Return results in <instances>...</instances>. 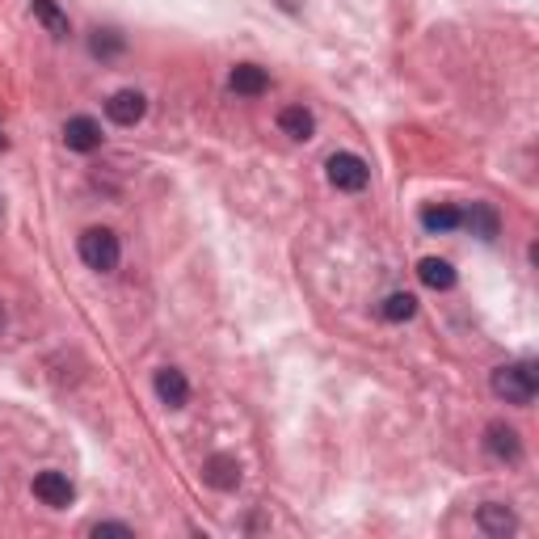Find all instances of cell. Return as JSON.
<instances>
[{"instance_id":"obj_21","label":"cell","mask_w":539,"mask_h":539,"mask_svg":"<svg viewBox=\"0 0 539 539\" xmlns=\"http://www.w3.org/2000/svg\"><path fill=\"white\" fill-rule=\"evenodd\" d=\"M0 329H5V312H0Z\"/></svg>"},{"instance_id":"obj_2","label":"cell","mask_w":539,"mask_h":539,"mask_svg":"<svg viewBox=\"0 0 539 539\" xmlns=\"http://www.w3.org/2000/svg\"><path fill=\"white\" fill-rule=\"evenodd\" d=\"M76 249H81V262L97 274H110L118 266V257H123V249H118V236L110 228H85L81 241H76Z\"/></svg>"},{"instance_id":"obj_5","label":"cell","mask_w":539,"mask_h":539,"mask_svg":"<svg viewBox=\"0 0 539 539\" xmlns=\"http://www.w3.org/2000/svg\"><path fill=\"white\" fill-rule=\"evenodd\" d=\"M106 114H110V123H118V127H135L139 118L148 114V97L139 89H118L106 102Z\"/></svg>"},{"instance_id":"obj_20","label":"cell","mask_w":539,"mask_h":539,"mask_svg":"<svg viewBox=\"0 0 539 539\" xmlns=\"http://www.w3.org/2000/svg\"><path fill=\"white\" fill-rule=\"evenodd\" d=\"M9 148V139H5V131H0V152H5Z\"/></svg>"},{"instance_id":"obj_6","label":"cell","mask_w":539,"mask_h":539,"mask_svg":"<svg viewBox=\"0 0 539 539\" xmlns=\"http://www.w3.org/2000/svg\"><path fill=\"white\" fill-rule=\"evenodd\" d=\"M64 144L72 152H97V148H102V123L89 118V114L68 118V123H64Z\"/></svg>"},{"instance_id":"obj_15","label":"cell","mask_w":539,"mask_h":539,"mask_svg":"<svg viewBox=\"0 0 539 539\" xmlns=\"http://www.w3.org/2000/svg\"><path fill=\"white\" fill-rule=\"evenodd\" d=\"M379 316H384V321H392V325L413 321V316H417V299H413L409 291H392L384 304H379Z\"/></svg>"},{"instance_id":"obj_10","label":"cell","mask_w":539,"mask_h":539,"mask_svg":"<svg viewBox=\"0 0 539 539\" xmlns=\"http://www.w3.org/2000/svg\"><path fill=\"white\" fill-rule=\"evenodd\" d=\"M228 85H232V93H241V97H262L270 89V76H266V68H257V64H236L232 76H228Z\"/></svg>"},{"instance_id":"obj_17","label":"cell","mask_w":539,"mask_h":539,"mask_svg":"<svg viewBox=\"0 0 539 539\" xmlns=\"http://www.w3.org/2000/svg\"><path fill=\"white\" fill-rule=\"evenodd\" d=\"M422 228L426 232H455L459 228V207H451V203L422 207Z\"/></svg>"},{"instance_id":"obj_1","label":"cell","mask_w":539,"mask_h":539,"mask_svg":"<svg viewBox=\"0 0 539 539\" xmlns=\"http://www.w3.org/2000/svg\"><path fill=\"white\" fill-rule=\"evenodd\" d=\"M493 392L502 396L506 405H531L535 392H539V367L535 363H510V367H497L493 371Z\"/></svg>"},{"instance_id":"obj_4","label":"cell","mask_w":539,"mask_h":539,"mask_svg":"<svg viewBox=\"0 0 539 539\" xmlns=\"http://www.w3.org/2000/svg\"><path fill=\"white\" fill-rule=\"evenodd\" d=\"M34 497L43 506H51V510H64V506H72L76 489H72V481L64 472H38L34 476Z\"/></svg>"},{"instance_id":"obj_12","label":"cell","mask_w":539,"mask_h":539,"mask_svg":"<svg viewBox=\"0 0 539 539\" xmlns=\"http://www.w3.org/2000/svg\"><path fill=\"white\" fill-rule=\"evenodd\" d=\"M476 523H481V531L485 535H493V539H506L514 527H518V518L502 506V502H485L481 510H476Z\"/></svg>"},{"instance_id":"obj_16","label":"cell","mask_w":539,"mask_h":539,"mask_svg":"<svg viewBox=\"0 0 539 539\" xmlns=\"http://www.w3.org/2000/svg\"><path fill=\"white\" fill-rule=\"evenodd\" d=\"M34 17L47 26V34H55V38H68L72 34V26H68V13L55 5V0H34Z\"/></svg>"},{"instance_id":"obj_14","label":"cell","mask_w":539,"mask_h":539,"mask_svg":"<svg viewBox=\"0 0 539 539\" xmlns=\"http://www.w3.org/2000/svg\"><path fill=\"white\" fill-rule=\"evenodd\" d=\"M278 131L291 135V139H312L316 118H312V110H304V106H287L283 114H278Z\"/></svg>"},{"instance_id":"obj_7","label":"cell","mask_w":539,"mask_h":539,"mask_svg":"<svg viewBox=\"0 0 539 539\" xmlns=\"http://www.w3.org/2000/svg\"><path fill=\"white\" fill-rule=\"evenodd\" d=\"M203 481L211 485V489H219V493H232L236 485H241V464H236L232 455H211L207 464H203Z\"/></svg>"},{"instance_id":"obj_3","label":"cell","mask_w":539,"mask_h":539,"mask_svg":"<svg viewBox=\"0 0 539 539\" xmlns=\"http://www.w3.org/2000/svg\"><path fill=\"white\" fill-rule=\"evenodd\" d=\"M325 169H329V182L337 190H346V194L367 190V182H371L367 161H363V156H354V152H333L329 161H325Z\"/></svg>"},{"instance_id":"obj_8","label":"cell","mask_w":539,"mask_h":539,"mask_svg":"<svg viewBox=\"0 0 539 539\" xmlns=\"http://www.w3.org/2000/svg\"><path fill=\"white\" fill-rule=\"evenodd\" d=\"M152 388H156V396H161L169 409H182L190 401V384H186V375L177 371V367H161V371H156Z\"/></svg>"},{"instance_id":"obj_13","label":"cell","mask_w":539,"mask_h":539,"mask_svg":"<svg viewBox=\"0 0 539 539\" xmlns=\"http://www.w3.org/2000/svg\"><path fill=\"white\" fill-rule=\"evenodd\" d=\"M417 278H422L430 291H451L455 287V266L443 262V257H426V262L417 266Z\"/></svg>"},{"instance_id":"obj_19","label":"cell","mask_w":539,"mask_h":539,"mask_svg":"<svg viewBox=\"0 0 539 539\" xmlns=\"http://www.w3.org/2000/svg\"><path fill=\"white\" fill-rule=\"evenodd\" d=\"M89 535H97V539H102V535H127V539H131L135 531H131L127 523H93V527H89Z\"/></svg>"},{"instance_id":"obj_9","label":"cell","mask_w":539,"mask_h":539,"mask_svg":"<svg viewBox=\"0 0 539 539\" xmlns=\"http://www.w3.org/2000/svg\"><path fill=\"white\" fill-rule=\"evenodd\" d=\"M459 224H464L472 236H481V241H497V232H502V219L489 203H472L468 211H459Z\"/></svg>"},{"instance_id":"obj_18","label":"cell","mask_w":539,"mask_h":539,"mask_svg":"<svg viewBox=\"0 0 539 539\" xmlns=\"http://www.w3.org/2000/svg\"><path fill=\"white\" fill-rule=\"evenodd\" d=\"M89 51H93V55H102V59H110V55L123 51V34H114V30H97V34L89 38Z\"/></svg>"},{"instance_id":"obj_11","label":"cell","mask_w":539,"mask_h":539,"mask_svg":"<svg viewBox=\"0 0 539 539\" xmlns=\"http://www.w3.org/2000/svg\"><path fill=\"white\" fill-rule=\"evenodd\" d=\"M485 451L493 455V459H518V451H523V443H518V430H510L506 422H493L489 430H485Z\"/></svg>"}]
</instances>
